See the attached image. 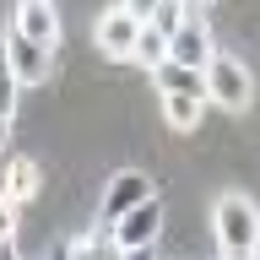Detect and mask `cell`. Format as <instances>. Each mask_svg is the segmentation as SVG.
<instances>
[{"instance_id":"cell-1","label":"cell","mask_w":260,"mask_h":260,"mask_svg":"<svg viewBox=\"0 0 260 260\" xmlns=\"http://www.w3.org/2000/svg\"><path fill=\"white\" fill-rule=\"evenodd\" d=\"M211 233H217V249H222V255H255L260 249V206L249 195H239V190L217 195Z\"/></svg>"},{"instance_id":"cell-2","label":"cell","mask_w":260,"mask_h":260,"mask_svg":"<svg viewBox=\"0 0 260 260\" xmlns=\"http://www.w3.org/2000/svg\"><path fill=\"white\" fill-rule=\"evenodd\" d=\"M206 87H211V103L228 114H244L249 103H255V76H249V65L239 60V54H211L206 60Z\"/></svg>"},{"instance_id":"cell-3","label":"cell","mask_w":260,"mask_h":260,"mask_svg":"<svg viewBox=\"0 0 260 260\" xmlns=\"http://www.w3.org/2000/svg\"><path fill=\"white\" fill-rule=\"evenodd\" d=\"M109 239H114L119 255H146V249L162 239V201L146 195L141 206H130L119 222H109Z\"/></svg>"},{"instance_id":"cell-4","label":"cell","mask_w":260,"mask_h":260,"mask_svg":"<svg viewBox=\"0 0 260 260\" xmlns=\"http://www.w3.org/2000/svg\"><path fill=\"white\" fill-rule=\"evenodd\" d=\"M146 195H157L152 190V174H141V168H119V174L103 184V201H98V222L109 228V222H119L130 206H141Z\"/></svg>"},{"instance_id":"cell-5","label":"cell","mask_w":260,"mask_h":260,"mask_svg":"<svg viewBox=\"0 0 260 260\" xmlns=\"http://www.w3.org/2000/svg\"><path fill=\"white\" fill-rule=\"evenodd\" d=\"M141 27H146V16H136L130 6H109V11L98 16L92 38H98V49H103L109 60H130V54H136V38H141Z\"/></svg>"},{"instance_id":"cell-6","label":"cell","mask_w":260,"mask_h":260,"mask_svg":"<svg viewBox=\"0 0 260 260\" xmlns=\"http://www.w3.org/2000/svg\"><path fill=\"white\" fill-rule=\"evenodd\" d=\"M6 54H11V71L22 76V87H38V81H49V71H54V49L38 44V38H27V32H6Z\"/></svg>"},{"instance_id":"cell-7","label":"cell","mask_w":260,"mask_h":260,"mask_svg":"<svg viewBox=\"0 0 260 260\" xmlns=\"http://www.w3.org/2000/svg\"><path fill=\"white\" fill-rule=\"evenodd\" d=\"M11 27L27 32V38H38V44H60V11H54V0H16L11 11Z\"/></svg>"},{"instance_id":"cell-8","label":"cell","mask_w":260,"mask_h":260,"mask_svg":"<svg viewBox=\"0 0 260 260\" xmlns=\"http://www.w3.org/2000/svg\"><path fill=\"white\" fill-rule=\"evenodd\" d=\"M152 81H157V92H190V98H206L211 103V87H206V71L201 65H184V60H168L152 65Z\"/></svg>"},{"instance_id":"cell-9","label":"cell","mask_w":260,"mask_h":260,"mask_svg":"<svg viewBox=\"0 0 260 260\" xmlns=\"http://www.w3.org/2000/svg\"><path fill=\"white\" fill-rule=\"evenodd\" d=\"M168 54H174V60H184V65H201V71H206V60L217 54V44H211V27L201 22V16H190V22H184V27L168 38Z\"/></svg>"},{"instance_id":"cell-10","label":"cell","mask_w":260,"mask_h":260,"mask_svg":"<svg viewBox=\"0 0 260 260\" xmlns=\"http://www.w3.org/2000/svg\"><path fill=\"white\" fill-rule=\"evenodd\" d=\"M206 114V98H190V92H162V119L174 130H195Z\"/></svg>"},{"instance_id":"cell-11","label":"cell","mask_w":260,"mask_h":260,"mask_svg":"<svg viewBox=\"0 0 260 260\" xmlns=\"http://www.w3.org/2000/svg\"><path fill=\"white\" fill-rule=\"evenodd\" d=\"M16 92H22V76L11 71V54L0 38V146H6V130H11V114H16Z\"/></svg>"},{"instance_id":"cell-12","label":"cell","mask_w":260,"mask_h":260,"mask_svg":"<svg viewBox=\"0 0 260 260\" xmlns=\"http://www.w3.org/2000/svg\"><path fill=\"white\" fill-rule=\"evenodd\" d=\"M38 184H44V168L32 157H11V201L22 206V201H32L38 195Z\"/></svg>"},{"instance_id":"cell-13","label":"cell","mask_w":260,"mask_h":260,"mask_svg":"<svg viewBox=\"0 0 260 260\" xmlns=\"http://www.w3.org/2000/svg\"><path fill=\"white\" fill-rule=\"evenodd\" d=\"M130 60H136V65H146V71H152V65H162V60H168V32L146 22V27H141V38H136V54H130Z\"/></svg>"},{"instance_id":"cell-14","label":"cell","mask_w":260,"mask_h":260,"mask_svg":"<svg viewBox=\"0 0 260 260\" xmlns=\"http://www.w3.org/2000/svg\"><path fill=\"white\" fill-rule=\"evenodd\" d=\"M190 16H195V11H190V0H157V11L146 16V22H152V27H162V32H168V38H174V32L184 27Z\"/></svg>"},{"instance_id":"cell-15","label":"cell","mask_w":260,"mask_h":260,"mask_svg":"<svg viewBox=\"0 0 260 260\" xmlns=\"http://www.w3.org/2000/svg\"><path fill=\"white\" fill-rule=\"evenodd\" d=\"M0 255H16V201L0 195Z\"/></svg>"},{"instance_id":"cell-16","label":"cell","mask_w":260,"mask_h":260,"mask_svg":"<svg viewBox=\"0 0 260 260\" xmlns=\"http://www.w3.org/2000/svg\"><path fill=\"white\" fill-rule=\"evenodd\" d=\"M0 195H11V157L0 152Z\"/></svg>"},{"instance_id":"cell-17","label":"cell","mask_w":260,"mask_h":260,"mask_svg":"<svg viewBox=\"0 0 260 260\" xmlns=\"http://www.w3.org/2000/svg\"><path fill=\"white\" fill-rule=\"evenodd\" d=\"M119 6H130L136 16H152V11H157V0H119Z\"/></svg>"}]
</instances>
